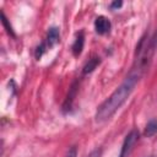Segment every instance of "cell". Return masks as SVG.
Returning <instances> with one entry per match:
<instances>
[{
	"instance_id": "obj_12",
	"label": "cell",
	"mask_w": 157,
	"mask_h": 157,
	"mask_svg": "<svg viewBox=\"0 0 157 157\" xmlns=\"http://www.w3.org/2000/svg\"><path fill=\"white\" fill-rule=\"evenodd\" d=\"M148 157H151V156H148Z\"/></svg>"
},
{
	"instance_id": "obj_1",
	"label": "cell",
	"mask_w": 157,
	"mask_h": 157,
	"mask_svg": "<svg viewBox=\"0 0 157 157\" xmlns=\"http://www.w3.org/2000/svg\"><path fill=\"white\" fill-rule=\"evenodd\" d=\"M140 75L139 74H131L129 77H126V80L98 107L97 114H96V119L97 121H104L107 119H109L121 105L123 103L128 99V97L130 96V93L132 92L134 87L136 86L137 81H139Z\"/></svg>"
},
{
	"instance_id": "obj_2",
	"label": "cell",
	"mask_w": 157,
	"mask_h": 157,
	"mask_svg": "<svg viewBox=\"0 0 157 157\" xmlns=\"http://www.w3.org/2000/svg\"><path fill=\"white\" fill-rule=\"evenodd\" d=\"M139 139V132L136 130H132L130 131L125 140H124V144H123V147H121V152H120V156L119 157H128V155L131 152L132 150V146L135 145V142L137 141Z\"/></svg>"
},
{
	"instance_id": "obj_9",
	"label": "cell",
	"mask_w": 157,
	"mask_h": 157,
	"mask_svg": "<svg viewBox=\"0 0 157 157\" xmlns=\"http://www.w3.org/2000/svg\"><path fill=\"white\" fill-rule=\"evenodd\" d=\"M66 157H76V148L75 147H71L66 155Z\"/></svg>"
},
{
	"instance_id": "obj_10",
	"label": "cell",
	"mask_w": 157,
	"mask_h": 157,
	"mask_svg": "<svg viewBox=\"0 0 157 157\" xmlns=\"http://www.w3.org/2000/svg\"><path fill=\"white\" fill-rule=\"evenodd\" d=\"M43 50H44V45L42 44L40 47H38V48H37V53H36V56H37V58H40V55L43 54Z\"/></svg>"
},
{
	"instance_id": "obj_7",
	"label": "cell",
	"mask_w": 157,
	"mask_h": 157,
	"mask_svg": "<svg viewBox=\"0 0 157 157\" xmlns=\"http://www.w3.org/2000/svg\"><path fill=\"white\" fill-rule=\"evenodd\" d=\"M98 63H99V60H98L97 58H92V59L85 65V67H83V72H85V74L91 72L93 69H96V66L98 65Z\"/></svg>"
},
{
	"instance_id": "obj_11",
	"label": "cell",
	"mask_w": 157,
	"mask_h": 157,
	"mask_svg": "<svg viewBox=\"0 0 157 157\" xmlns=\"http://www.w3.org/2000/svg\"><path fill=\"white\" fill-rule=\"evenodd\" d=\"M121 6V1H114L112 4V7H120Z\"/></svg>"
},
{
	"instance_id": "obj_4",
	"label": "cell",
	"mask_w": 157,
	"mask_h": 157,
	"mask_svg": "<svg viewBox=\"0 0 157 157\" xmlns=\"http://www.w3.org/2000/svg\"><path fill=\"white\" fill-rule=\"evenodd\" d=\"M60 39V34H59V29L56 27H52L48 32V37H47V42L49 47L55 45Z\"/></svg>"
},
{
	"instance_id": "obj_8",
	"label": "cell",
	"mask_w": 157,
	"mask_h": 157,
	"mask_svg": "<svg viewBox=\"0 0 157 157\" xmlns=\"http://www.w3.org/2000/svg\"><path fill=\"white\" fill-rule=\"evenodd\" d=\"M1 21H2V25H4V27L6 28L7 33H10V34H12V36H13L12 28H11V26H9V23H7V20H6V17H5V15H4V12H1Z\"/></svg>"
},
{
	"instance_id": "obj_6",
	"label": "cell",
	"mask_w": 157,
	"mask_h": 157,
	"mask_svg": "<svg viewBox=\"0 0 157 157\" xmlns=\"http://www.w3.org/2000/svg\"><path fill=\"white\" fill-rule=\"evenodd\" d=\"M157 132V120H151L147 126H146V130H145V134L147 136H152Z\"/></svg>"
},
{
	"instance_id": "obj_5",
	"label": "cell",
	"mask_w": 157,
	"mask_h": 157,
	"mask_svg": "<svg viewBox=\"0 0 157 157\" xmlns=\"http://www.w3.org/2000/svg\"><path fill=\"white\" fill-rule=\"evenodd\" d=\"M82 48H83V33H82V32H80V33L76 36L75 43H74V45H72L74 55H78V54H81Z\"/></svg>"
},
{
	"instance_id": "obj_3",
	"label": "cell",
	"mask_w": 157,
	"mask_h": 157,
	"mask_svg": "<svg viewBox=\"0 0 157 157\" xmlns=\"http://www.w3.org/2000/svg\"><path fill=\"white\" fill-rule=\"evenodd\" d=\"M94 28H96V32L98 34H105L110 29V22L104 16H99L94 21Z\"/></svg>"
}]
</instances>
